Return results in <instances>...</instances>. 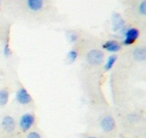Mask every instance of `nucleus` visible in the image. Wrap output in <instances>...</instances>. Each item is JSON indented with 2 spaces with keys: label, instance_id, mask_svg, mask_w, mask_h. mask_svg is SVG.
<instances>
[{
  "label": "nucleus",
  "instance_id": "1",
  "mask_svg": "<svg viewBox=\"0 0 146 138\" xmlns=\"http://www.w3.org/2000/svg\"><path fill=\"white\" fill-rule=\"evenodd\" d=\"M34 122H35L34 115L30 113H25L20 117L19 125L20 129L23 132H27L33 126Z\"/></svg>",
  "mask_w": 146,
  "mask_h": 138
},
{
  "label": "nucleus",
  "instance_id": "2",
  "mask_svg": "<svg viewBox=\"0 0 146 138\" xmlns=\"http://www.w3.org/2000/svg\"><path fill=\"white\" fill-rule=\"evenodd\" d=\"M104 59V54L98 49H93L88 52L87 60L91 65H100Z\"/></svg>",
  "mask_w": 146,
  "mask_h": 138
},
{
  "label": "nucleus",
  "instance_id": "3",
  "mask_svg": "<svg viewBox=\"0 0 146 138\" xmlns=\"http://www.w3.org/2000/svg\"><path fill=\"white\" fill-rule=\"evenodd\" d=\"M139 37V31L137 28H129L124 33V38L123 43L125 46H129L135 43Z\"/></svg>",
  "mask_w": 146,
  "mask_h": 138
},
{
  "label": "nucleus",
  "instance_id": "4",
  "mask_svg": "<svg viewBox=\"0 0 146 138\" xmlns=\"http://www.w3.org/2000/svg\"><path fill=\"white\" fill-rule=\"evenodd\" d=\"M16 100L21 105H27L32 102V97L30 94L25 88H19L16 93Z\"/></svg>",
  "mask_w": 146,
  "mask_h": 138
},
{
  "label": "nucleus",
  "instance_id": "5",
  "mask_svg": "<svg viewBox=\"0 0 146 138\" xmlns=\"http://www.w3.org/2000/svg\"><path fill=\"white\" fill-rule=\"evenodd\" d=\"M1 126L5 132L12 133L16 129V121L13 117H11L10 115H6L2 119Z\"/></svg>",
  "mask_w": 146,
  "mask_h": 138
},
{
  "label": "nucleus",
  "instance_id": "6",
  "mask_svg": "<svg viewBox=\"0 0 146 138\" xmlns=\"http://www.w3.org/2000/svg\"><path fill=\"white\" fill-rule=\"evenodd\" d=\"M101 127L105 132H110L112 131L115 129V120L111 116H104L101 120Z\"/></svg>",
  "mask_w": 146,
  "mask_h": 138
},
{
  "label": "nucleus",
  "instance_id": "7",
  "mask_svg": "<svg viewBox=\"0 0 146 138\" xmlns=\"http://www.w3.org/2000/svg\"><path fill=\"white\" fill-rule=\"evenodd\" d=\"M26 6L31 11H39L44 6V0H26Z\"/></svg>",
  "mask_w": 146,
  "mask_h": 138
},
{
  "label": "nucleus",
  "instance_id": "8",
  "mask_svg": "<svg viewBox=\"0 0 146 138\" xmlns=\"http://www.w3.org/2000/svg\"><path fill=\"white\" fill-rule=\"evenodd\" d=\"M102 48L110 52H115L121 49V45L115 40H108L102 45Z\"/></svg>",
  "mask_w": 146,
  "mask_h": 138
},
{
  "label": "nucleus",
  "instance_id": "9",
  "mask_svg": "<svg viewBox=\"0 0 146 138\" xmlns=\"http://www.w3.org/2000/svg\"><path fill=\"white\" fill-rule=\"evenodd\" d=\"M112 22H113V28L114 31H120L123 28L124 26V21L123 20V19L121 18V16L115 13V14L113 15V19H112Z\"/></svg>",
  "mask_w": 146,
  "mask_h": 138
},
{
  "label": "nucleus",
  "instance_id": "10",
  "mask_svg": "<svg viewBox=\"0 0 146 138\" xmlns=\"http://www.w3.org/2000/svg\"><path fill=\"white\" fill-rule=\"evenodd\" d=\"M10 97L9 91L5 88L0 89V107L5 106L8 103Z\"/></svg>",
  "mask_w": 146,
  "mask_h": 138
},
{
  "label": "nucleus",
  "instance_id": "11",
  "mask_svg": "<svg viewBox=\"0 0 146 138\" xmlns=\"http://www.w3.org/2000/svg\"><path fill=\"white\" fill-rule=\"evenodd\" d=\"M133 55L137 60L143 61L145 60V49H143V47H137L134 50Z\"/></svg>",
  "mask_w": 146,
  "mask_h": 138
},
{
  "label": "nucleus",
  "instance_id": "12",
  "mask_svg": "<svg viewBox=\"0 0 146 138\" xmlns=\"http://www.w3.org/2000/svg\"><path fill=\"white\" fill-rule=\"evenodd\" d=\"M116 60H117V57L115 56V55H111V56H110L109 59L107 60V62H106V64H105L106 70H110V69H111L113 67V66L115 65Z\"/></svg>",
  "mask_w": 146,
  "mask_h": 138
},
{
  "label": "nucleus",
  "instance_id": "13",
  "mask_svg": "<svg viewBox=\"0 0 146 138\" xmlns=\"http://www.w3.org/2000/svg\"><path fill=\"white\" fill-rule=\"evenodd\" d=\"M78 57V52L75 50H71L68 53V59L70 62H74Z\"/></svg>",
  "mask_w": 146,
  "mask_h": 138
},
{
  "label": "nucleus",
  "instance_id": "14",
  "mask_svg": "<svg viewBox=\"0 0 146 138\" xmlns=\"http://www.w3.org/2000/svg\"><path fill=\"white\" fill-rule=\"evenodd\" d=\"M3 53L5 57H9L11 56V50L10 48V46H9V43L6 42L4 46V49H3Z\"/></svg>",
  "mask_w": 146,
  "mask_h": 138
},
{
  "label": "nucleus",
  "instance_id": "15",
  "mask_svg": "<svg viewBox=\"0 0 146 138\" xmlns=\"http://www.w3.org/2000/svg\"><path fill=\"white\" fill-rule=\"evenodd\" d=\"M139 11H140L141 14L145 15V13H146V1H145V0L140 4V5H139Z\"/></svg>",
  "mask_w": 146,
  "mask_h": 138
},
{
  "label": "nucleus",
  "instance_id": "16",
  "mask_svg": "<svg viewBox=\"0 0 146 138\" xmlns=\"http://www.w3.org/2000/svg\"><path fill=\"white\" fill-rule=\"evenodd\" d=\"M26 138H41V136H40V135H39L38 133L33 131V132H30V133L27 135Z\"/></svg>",
  "mask_w": 146,
  "mask_h": 138
},
{
  "label": "nucleus",
  "instance_id": "17",
  "mask_svg": "<svg viewBox=\"0 0 146 138\" xmlns=\"http://www.w3.org/2000/svg\"><path fill=\"white\" fill-rule=\"evenodd\" d=\"M87 138H97V137H95V136H89V137H87Z\"/></svg>",
  "mask_w": 146,
  "mask_h": 138
},
{
  "label": "nucleus",
  "instance_id": "18",
  "mask_svg": "<svg viewBox=\"0 0 146 138\" xmlns=\"http://www.w3.org/2000/svg\"><path fill=\"white\" fill-rule=\"evenodd\" d=\"M0 4H1V0H0Z\"/></svg>",
  "mask_w": 146,
  "mask_h": 138
}]
</instances>
